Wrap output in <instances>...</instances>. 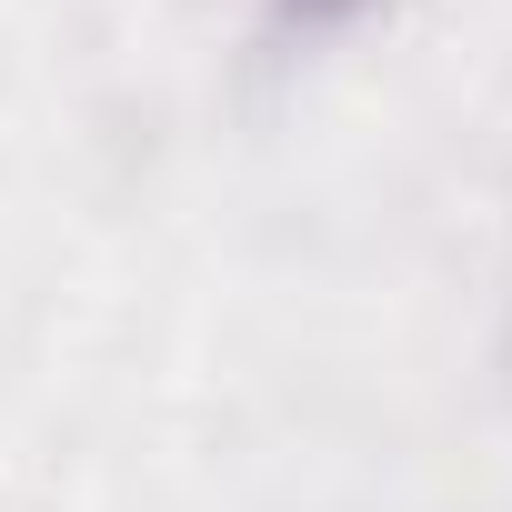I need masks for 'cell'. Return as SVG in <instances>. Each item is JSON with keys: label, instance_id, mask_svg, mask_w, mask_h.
<instances>
[{"label": "cell", "instance_id": "cell-1", "mask_svg": "<svg viewBox=\"0 0 512 512\" xmlns=\"http://www.w3.org/2000/svg\"><path fill=\"white\" fill-rule=\"evenodd\" d=\"M382 0H272V21L282 31H352V21H372Z\"/></svg>", "mask_w": 512, "mask_h": 512}, {"label": "cell", "instance_id": "cell-2", "mask_svg": "<svg viewBox=\"0 0 512 512\" xmlns=\"http://www.w3.org/2000/svg\"><path fill=\"white\" fill-rule=\"evenodd\" d=\"M502 342H512V332H502Z\"/></svg>", "mask_w": 512, "mask_h": 512}]
</instances>
